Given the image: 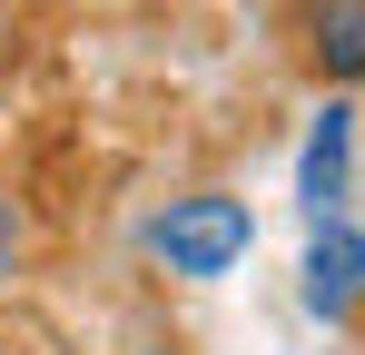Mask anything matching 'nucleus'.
<instances>
[{
    "label": "nucleus",
    "mask_w": 365,
    "mask_h": 355,
    "mask_svg": "<svg viewBox=\"0 0 365 355\" xmlns=\"http://www.w3.org/2000/svg\"><path fill=\"white\" fill-rule=\"evenodd\" d=\"M10 257H20V207L0 197V277H10Z\"/></svg>",
    "instance_id": "nucleus-5"
},
{
    "label": "nucleus",
    "mask_w": 365,
    "mask_h": 355,
    "mask_svg": "<svg viewBox=\"0 0 365 355\" xmlns=\"http://www.w3.org/2000/svg\"><path fill=\"white\" fill-rule=\"evenodd\" d=\"M247 237H257L247 197L197 187V197H168V207L148 217V257H158L168 277H227V267L247 257Z\"/></svg>",
    "instance_id": "nucleus-1"
},
{
    "label": "nucleus",
    "mask_w": 365,
    "mask_h": 355,
    "mask_svg": "<svg viewBox=\"0 0 365 355\" xmlns=\"http://www.w3.org/2000/svg\"><path fill=\"white\" fill-rule=\"evenodd\" d=\"M158 355H168V346H158Z\"/></svg>",
    "instance_id": "nucleus-6"
},
{
    "label": "nucleus",
    "mask_w": 365,
    "mask_h": 355,
    "mask_svg": "<svg viewBox=\"0 0 365 355\" xmlns=\"http://www.w3.org/2000/svg\"><path fill=\"white\" fill-rule=\"evenodd\" d=\"M306 306H316L326 326H346L365 306V227H346V217L316 227V247H306Z\"/></svg>",
    "instance_id": "nucleus-2"
},
{
    "label": "nucleus",
    "mask_w": 365,
    "mask_h": 355,
    "mask_svg": "<svg viewBox=\"0 0 365 355\" xmlns=\"http://www.w3.org/2000/svg\"><path fill=\"white\" fill-rule=\"evenodd\" d=\"M306 59H316V79H365V0H316L306 10Z\"/></svg>",
    "instance_id": "nucleus-4"
},
{
    "label": "nucleus",
    "mask_w": 365,
    "mask_h": 355,
    "mask_svg": "<svg viewBox=\"0 0 365 355\" xmlns=\"http://www.w3.org/2000/svg\"><path fill=\"white\" fill-rule=\"evenodd\" d=\"M346 168H356V109H336L326 99V118L306 128V158H297V197L306 217L326 227V217H346Z\"/></svg>",
    "instance_id": "nucleus-3"
}]
</instances>
